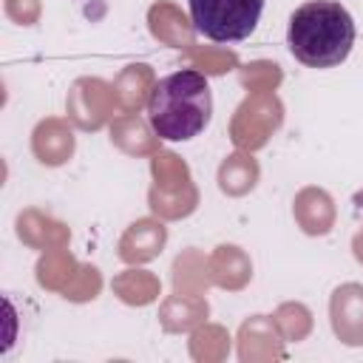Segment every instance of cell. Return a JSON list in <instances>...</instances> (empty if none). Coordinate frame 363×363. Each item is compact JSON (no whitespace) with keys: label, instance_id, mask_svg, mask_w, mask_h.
<instances>
[{"label":"cell","instance_id":"obj_1","mask_svg":"<svg viewBox=\"0 0 363 363\" xmlns=\"http://www.w3.org/2000/svg\"><path fill=\"white\" fill-rule=\"evenodd\" d=\"M213 116V91L201 71L182 68L162 77L147 96V122L159 139H196Z\"/></svg>","mask_w":363,"mask_h":363},{"label":"cell","instance_id":"obj_2","mask_svg":"<svg viewBox=\"0 0 363 363\" xmlns=\"http://www.w3.org/2000/svg\"><path fill=\"white\" fill-rule=\"evenodd\" d=\"M354 20L346 6L335 0H309L289 17L286 45L306 68H335L354 45Z\"/></svg>","mask_w":363,"mask_h":363},{"label":"cell","instance_id":"obj_3","mask_svg":"<svg viewBox=\"0 0 363 363\" xmlns=\"http://www.w3.org/2000/svg\"><path fill=\"white\" fill-rule=\"evenodd\" d=\"M196 34L213 43L247 40L264 11V0H187Z\"/></svg>","mask_w":363,"mask_h":363}]
</instances>
